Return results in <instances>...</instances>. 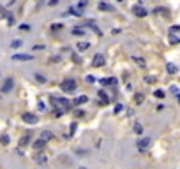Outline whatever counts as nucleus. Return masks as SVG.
Wrapping results in <instances>:
<instances>
[{
  "label": "nucleus",
  "mask_w": 180,
  "mask_h": 169,
  "mask_svg": "<svg viewBox=\"0 0 180 169\" xmlns=\"http://www.w3.org/2000/svg\"><path fill=\"white\" fill-rule=\"evenodd\" d=\"M60 88H62L65 93H72V92H76V90H78V85H76V81H74V79H64V81H62V85H60Z\"/></svg>",
  "instance_id": "f257e3e1"
},
{
  "label": "nucleus",
  "mask_w": 180,
  "mask_h": 169,
  "mask_svg": "<svg viewBox=\"0 0 180 169\" xmlns=\"http://www.w3.org/2000/svg\"><path fill=\"white\" fill-rule=\"evenodd\" d=\"M23 122L25 123H30V125H34V123H37L39 122V118H37V115H34V113H23Z\"/></svg>",
  "instance_id": "f03ea898"
},
{
  "label": "nucleus",
  "mask_w": 180,
  "mask_h": 169,
  "mask_svg": "<svg viewBox=\"0 0 180 169\" xmlns=\"http://www.w3.org/2000/svg\"><path fill=\"white\" fill-rule=\"evenodd\" d=\"M150 145H152V139H150V138H143V139H140V141L136 143V146H138L140 152H145Z\"/></svg>",
  "instance_id": "7ed1b4c3"
},
{
  "label": "nucleus",
  "mask_w": 180,
  "mask_h": 169,
  "mask_svg": "<svg viewBox=\"0 0 180 169\" xmlns=\"http://www.w3.org/2000/svg\"><path fill=\"white\" fill-rule=\"evenodd\" d=\"M106 63V58H104V55H101V53H97L94 58H92V65L94 67H103Z\"/></svg>",
  "instance_id": "20e7f679"
},
{
  "label": "nucleus",
  "mask_w": 180,
  "mask_h": 169,
  "mask_svg": "<svg viewBox=\"0 0 180 169\" xmlns=\"http://www.w3.org/2000/svg\"><path fill=\"white\" fill-rule=\"evenodd\" d=\"M12 86H14V79L12 78H7L4 81V85H2V93H9L12 90Z\"/></svg>",
  "instance_id": "39448f33"
},
{
  "label": "nucleus",
  "mask_w": 180,
  "mask_h": 169,
  "mask_svg": "<svg viewBox=\"0 0 180 169\" xmlns=\"http://www.w3.org/2000/svg\"><path fill=\"white\" fill-rule=\"evenodd\" d=\"M133 14H134L136 18H145V16H147V9L141 7V5H134V7H133Z\"/></svg>",
  "instance_id": "423d86ee"
},
{
  "label": "nucleus",
  "mask_w": 180,
  "mask_h": 169,
  "mask_svg": "<svg viewBox=\"0 0 180 169\" xmlns=\"http://www.w3.org/2000/svg\"><path fill=\"white\" fill-rule=\"evenodd\" d=\"M35 162H37L39 166L46 168V166H48V157H46L44 153H39V155H35Z\"/></svg>",
  "instance_id": "0eeeda50"
},
{
  "label": "nucleus",
  "mask_w": 180,
  "mask_h": 169,
  "mask_svg": "<svg viewBox=\"0 0 180 169\" xmlns=\"http://www.w3.org/2000/svg\"><path fill=\"white\" fill-rule=\"evenodd\" d=\"M67 12L72 14V16H76V18H81L83 16V9H80V7H69Z\"/></svg>",
  "instance_id": "6e6552de"
},
{
  "label": "nucleus",
  "mask_w": 180,
  "mask_h": 169,
  "mask_svg": "<svg viewBox=\"0 0 180 169\" xmlns=\"http://www.w3.org/2000/svg\"><path fill=\"white\" fill-rule=\"evenodd\" d=\"M32 58H34L32 55H21V53L12 56V60H16V62H28V60H32Z\"/></svg>",
  "instance_id": "1a4fd4ad"
},
{
  "label": "nucleus",
  "mask_w": 180,
  "mask_h": 169,
  "mask_svg": "<svg viewBox=\"0 0 180 169\" xmlns=\"http://www.w3.org/2000/svg\"><path fill=\"white\" fill-rule=\"evenodd\" d=\"M76 48H78V51H87V49L90 48V42H88V41H80V42L76 44Z\"/></svg>",
  "instance_id": "9d476101"
},
{
  "label": "nucleus",
  "mask_w": 180,
  "mask_h": 169,
  "mask_svg": "<svg viewBox=\"0 0 180 169\" xmlns=\"http://www.w3.org/2000/svg\"><path fill=\"white\" fill-rule=\"evenodd\" d=\"M85 102H88V97H87V95H80V97H76V99L72 101L74 106H81V104H85Z\"/></svg>",
  "instance_id": "9b49d317"
},
{
  "label": "nucleus",
  "mask_w": 180,
  "mask_h": 169,
  "mask_svg": "<svg viewBox=\"0 0 180 169\" xmlns=\"http://www.w3.org/2000/svg\"><path fill=\"white\" fill-rule=\"evenodd\" d=\"M41 139H42V141L53 139V132H51V130H42V132H41Z\"/></svg>",
  "instance_id": "f8f14e48"
},
{
  "label": "nucleus",
  "mask_w": 180,
  "mask_h": 169,
  "mask_svg": "<svg viewBox=\"0 0 180 169\" xmlns=\"http://www.w3.org/2000/svg\"><path fill=\"white\" fill-rule=\"evenodd\" d=\"M101 11H108V12H111L113 11V7L110 5V4H106V2H99V5H97Z\"/></svg>",
  "instance_id": "ddd939ff"
},
{
  "label": "nucleus",
  "mask_w": 180,
  "mask_h": 169,
  "mask_svg": "<svg viewBox=\"0 0 180 169\" xmlns=\"http://www.w3.org/2000/svg\"><path fill=\"white\" fill-rule=\"evenodd\" d=\"M44 145H46V141H42V139L39 138V139H37L32 146H34V150H42V148H44Z\"/></svg>",
  "instance_id": "4468645a"
},
{
  "label": "nucleus",
  "mask_w": 180,
  "mask_h": 169,
  "mask_svg": "<svg viewBox=\"0 0 180 169\" xmlns=\"http://www.w3.org/2000/svg\"><path fill=\"white\" fill-rule=\"evenodd\" d=\"M71 32H72V35H81V37L85 35V30H83L81 26H74V28H72Z\"/></svg>",
  "instance_id": "2eb2a0df"
},
{
  "label": "nucleus",
  "mask_w": 180,
  "mask_h": 169,
  "mask_svg": "<svg viewBox=\"0 0 180 169\" xmlns=\"http://www.w3.org/2000/svg\"><path fill=\"white\" fill-rule=\"evenodd\" d=\"M143 101H145V95H143L141 92H138V93H134V102H136V104H141Z\"/></svg>",
  "instance_id": "dca6fc26"
},
{
  "label": "nucleus",
  "mask_w": 180,
  "mask_h": 169,
  "mask_svg": "<svg viewBox=\"0 0 180 169\" xmlns=\"http://www.w3.org/2000/svg\"><path fill=\"white\" fill-rule=\"evenodd\" d=\"M166 71H168V74H175L177 72V65L175 63H166Z\"/></svg>",
  "instance_id": "f3484780"
},
{
  "label": "nucleus",
  "mask_w": 180,
  "mask_h": 169,
  "mask_svg": "<svg viewBox=\"0 0 180 169\" xmlns=\"http://www.w3.org/2000/svg\"><path fill=\"white\" fill-rule=\"evenodd\" d=\"M133 130H134V134H143V127H141V123H134V127H133Z\"/></svg>",
  "instance_id": "a211bd4d"
},
{
  "label": "nucleus",
  "mask_w": 180,
  "mask_h": 169,
  "mask_svg": "<svg viewBox=\"0 0 180 169\" xmlns=\"http://www.w3.org/2000/svg\"><path fill=\"white\" fill-rule=\"evenodd\" d=\"M180 42V37H177L175 34H170V44H179Z\"/></svg>",
  "instance_id": "6ab92c4d"
},
{
  "label": "nucleus",
  "mask_w": 180,
  "mask_h": 169,
  "mask_svg": "<svg viewBox=\"0 0 180 169\" xmlns=\"http://www.w3.org/2000/svg\"><path fill=\"white\" fill-rule=\"evenodd\" d=\"M97 95L103 99V104H106V102H108V101H106V99H108V95H106V92H104V90H99V92H97Z\"/></svg>",
  "instance_id": "aec40b11"
},
{
  "label": "nucleus",
  "mask_w": 180,
  "mask_h": 169,
  "mask_svg": "<svg viewBox=\"0 0 180 169\" xmlns=\"http://www.w3.org/2000/svg\"><path fill=\"white\" fill-rule=\"evenodd\" d=\"M0 145H9V136L7 134H2L0 136Z\"/></svg>",
  "instance_id": "412c9836"
},
{
  "label": "nucleus",
  "mask_w": 180,
  "mask_h": 169,
  "mask_svg": "<svg viewBox=\"0 0 180 169\" xmlns=\"http://www.w3.org/2000/svg\"><path fill=\"white\" fill-rule=\"evenodd\" d=\"M21 44H23V42H21V41H19V39H14V41H12V42H11V48H19V46H21Z\"/></svg>",
  "instance_id": "4be33fe9"
},
{
  "label": "nucleus",
  "mask_w": 180,
  "mask_h": 169,
  "mask_svg": "<svg viewBox=\"0 0 180 169\" xmlns=\"http://www.w3.org/2000/svg\"><path fill=\"white\" fill-rule=\"evenodd\" d=\"M53 113H55V116H62L65 111H64V109H60V108H53Z\"/></svg>",
  "instance_id": "5701e85b"
},
{
  "label": "nucleus",
  "mask_w": 180,
  "mask_h": 169,
  "mask_svg": "<svg viewBox=\"0 0 180 169\" xmlns=\"http://www.w3.org/2000/svg\"><path fill=\"white\" fill-rule=\"evenodd\" d=\"M134 62H136L138 65H141V67H145V60H143V58H140V56H134Z\"/></svg>",
  "instance_id": "b1692460"
},
{
  "label": "nucleus",
  "mask_w": 180,
  "mask_h": 169,
  "mask_svg": "<svg viewBox=\"0 0 180 169\" xmlns=\"http://www.w3.org/2000/svg\"><path fill=\"white\" fill-rule=\"evenodd\" d=\"M154 95H156L157 99H164V92H163V90H156V92H154Z\"/></svg>",
  "instance_id": "393cba45"
},
{
  "label": "nucleus",
  "mask_w": 180,
  "mask_h": 169,
  "mask_svg": "<svg viewBox=\"0 0 180 169\" xmlns=\"http://www.w3.org/2000/svg\"><path fill=\"white\" fill-rule=\"evenodd\" d=\"M28 139H30L28 136H23V138H21V141H19V145H21V146H27V145H28Z\"/></svg>",
  "instance_id": "a878e982"
},
{
  "label": "nucleus",
  "mask_w": 180,
  "mask_h": 169,
  "mask_svg": "<svg viewBox=\"0 0 180 169\" xmlns=\"http://www.w3.org/2000/svg\"><path fill=\"white\" fill-rule=\"evenodd\" d=\"M154 12H163L164 16L168 14V9H164V7H157V9H154Z\"/></svg>",
  "instance_id": "bb28decb"
},
{
  "label": "nucleus",
  "mask_w": 180,
  "mask_h": 169,
  "mask_svg": "<svg viewBox=\"0 0 180 169\" xmlns=\"http://www.w3.org/2000/svg\"><path fill=\"white\" fill-rule=\"evenodd\" d=\"M108 85L110 86H117V78H108Z\"/></svg>",
  "instance_id": "cd10ccee"
},
{
  "label": "nucleus",
  "mask_w": 180,
  "mask_h": 169,
  "mask_svg": "<svg viewBox=\"0 0 180 169\" xmlns=\"http://www.w3.org/2000/svg\"><path fill=\"white\" fill-rule=\"evenodd\" d=\"M122 109H124V106H122V104H117V106H115V109H113V113H115V115H118Z\"/></svg>",
  "instance_id": "c85d7f7f"
},
{
  "label": "nucleus",
  "mask_w": 180,
  "mask_h": 169,
  "mask_svg": "<svg viewBox=\"0 0 180 169\" xmlns=\"http://www.w3.org/2000/svg\"><path fill=\"white\" fill-rule=\"evenodd\" d=\"M35 79H37L39 83H46V78H44V76H41V74H35Z\"/></svg>",
  "instance_id": "c756f323"
},
{
  "label": "nucleus",
  "mask_w": 180,
  "mask_h": 169,
  "mask_svg": "<svg viewBox=\"0 0 180 169\" xmlns=\"http://www.w3.org/2000/svg\"><path fill=\"white\" fill-rule=\"evenodd\" d=\"M19 30H23V32H28V30H30V25H25V23H23V25H19Z\"/></svg>",
  "instance_id": "7c9ffc66"
},
{
  "label": "nucleus",
  "mask_w": 180,
  "mask_h": 169,
  "mask_svg": "<svg viewBox=\"0 0 180 169\" xmlns=\"http://www.w3.org/2000/svg\"><path fill=\"white\" fill-rule=\"evenodd\" d=\"M175 32H180L179 25H175V26H171V28H170V34H175Z\"/></svg>",
  "instance_id": "2f4dec72"
},
{
  "label": "nucleus",
  "mask_w": 180,
  "mask_h": 169,
  "mask_svg": "<svg viewBox=\"0 0 180 169\" xmlns=\"http://www.w3.org/2000/svg\"><path fill=\"white\" fill-rule=\"evenodd\" d=\"M5 16H7V21H9V25H12V23H14V16H11L9 12H7Z\"/></svg>",
  "instance_id": "473e14b6"
},
{
  "label": "nucleus",
  "mask_w": 180,
  "mask_h": 169,
  "mask_svg": "<svg viewBox=\"0 0 180 169\" xmlns=\"http://www.w3.org/2000/svg\"><path fill=\"white\" fill-rule=\"evenodd\" d=\"M145 81H147V83H154L156 78H154V76H145Z\"/></svg>",
  "instance_id": "72a5a7b5"
},
{
  "label": "nucleus",
  "mask_w": 180,
  "mask_h": 169,
  "mask_svg": "<svg viewBox=\"0 0 180 169\" xmlns=\"http://www.w3.org/2000/svg\"><path fill=\"white\" fill-rule=\"evenodd\" d=\"M87 4H88V0H80V4H78V5H80V9H83Z\"/></svg>",
  "instance_id": "f704fd0d"
},
{
  "label": "nucleus",
  "mask_w": 180,
  "mask_h": 169,
  "mask_svg": "<svg viewBox=\"0 0 180 169\" xmlns=\"http://www.w3.org/2000/svg\"><path fill=\"white\" fill-rule=\"evenodd\" d=\"M76 127H78V125H76V122H74V123H72V125H71V136H72V134H74V132H76Z\"/></svg>",
  "instance_id": "c9c22d12"
},
{
  "label": "nucleus",
  "mask_w": 180,
  "mask_h": 169,
  "mask_svg": "<svg viewBox=\"0 0 180 169\" xmlns=\"http://www.w3.org/2000/svg\"><path fill=\"white\" fill-rule=\"evenodd\" d=\"M58 2H60V0H48V5H51V7H53V5H57Z\"/></svg>",
  "instance_id": "e433bc0d"
},
{
  "label": "nucleus",
  "mask_w": 180,
  "mask_h": 169,
  "mask_svg": "<svg viewBox=\"0 0 180 169\" xmlns=\"http://www.w3.org/2000/svg\"><path fill=\"white\" fill-rule=\"evenodd\" d=\"M60 28H62V25H58V23L57 25H51V30H60Z\"/></svg>",
  "instance_id": "4c0bfd02"
},
{
  "label": "nucleus",
  "mask_w": 180,
  "mask_h": 169,
  "mask_svg": "<svg viewBox=\"0 0 180 169\" xmlns=\"http://www.w3.org/2000/svg\"><path fill=\"white\" fill-rule=\"evenodd\" d=\"M87 81H88V83H94V81H95V78H94V76H87Z\"/></svg>",
  "instance_id": "58836bf2"
},
{
  "label": "nucleus",
  "mask_w": 180,
  "mask_h": 169,
  "mask_svg": "<svg viewBox=\"0 0 180 169\" xmlns=\"http://www.w3.org/2000/svg\"><path fill=\"white\" fill-rule=\"evenodd\" d=\"M83 115H85V111H80V109L76 111V116H78V118H80V116H83Z\"/></svg>",
  "instance_id": "ea45409f"
},
{
  "label": "nucleus",
  "mask_w": 180,
  "mask_h": 169,
  "mask_svg": "<svg viewBox=\"0 0 180 169\" xmlns=\"http://www.w3.org/2000/svg\"><path fill=\"white\" fill-rule=\"evenodd\" d=\"M101 83H103L104 86H108V78H104V79H101Z\"/></svg>",
  "instance_id": "a19ab883"
},
{
  "label": "nucleus",
  "mask_w": 180,
  "mask_h": 169,
  "mask_svg": "<svg viewBox=\"0 0 180 169\" xmlns=\"http://www.w3.org/2000/svg\"><path fill=\"white\" fill-rule=\"evenodd\" d=\"M177 101H179V104H180V93H179V95H177Z\"/></svg>",
  "instance_id": "79ce46f5"
},
{
  "label": "nucleus",
  "mask_w": 180,
  "mask_h": 169,
  "mask_svg": "<svg viewBox=\"0 0 180 169\" xmlns=\"http://www.w3.org/2000/svg\"><path fill=\"white\" fill-rule=\"evenodd\" d=\"M118 2H124V0H118Z\"/></svg>",
  "instance_id": "37998d69"
},
{
  "label": "nucleus",
  "mask_w": 180,
  "mask_h": 169,
  "mask_svg": "<svg viewBox=\"0 0 180 169\" xmlns=\"http://www.w3.org/2000/svg\"><path fill=\"white\" fill-rule=\"evenodd\" d=\"M83 169H85V168H83Z\"/></svg>",
  "instance_id": "c03bdc74"
}]
</instances>
